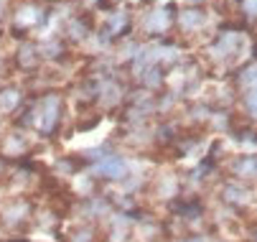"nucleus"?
I'll use <instances>...</instances> for the list:
<instances>
[{
	"mask_svg": "<svg viewBox=\"0 0 257 242\" xmlns=\"http://www.w3.org/2000/svg\"><path fill=\"white\" fill-rule=\"evenodd\" d=\"M125 171H127V163L120 158H102L97 163V174L104 179H122Z\"/></svg>",
	"mask_w": 257,
	"mask_h": 242,
	"instance_id": "nucleus-1",
	"label": "nucleus"
},
{
	"mask_svg": "<svg viewBox=\"0 0 257 242\" xmlns=\"http://www.w3.org/2000/svg\"><path fill=\"white\" fill-rule=\"evenodd\" d=\"M183 242H201V239H183Z\"/></svg>",
	"mask_w": 257,
	"mask_h": 242,
	"instance_id": "nucleus-2",
	"label": "nucleus"
}]
</instances>
